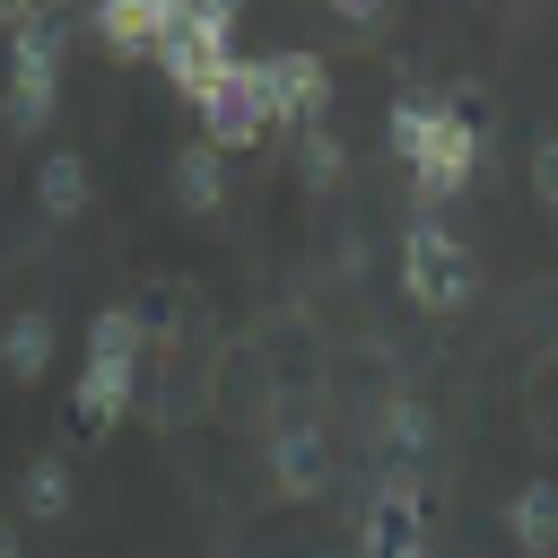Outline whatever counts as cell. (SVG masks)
<instances>
[{
  "label": "cell",
  "instance_id": "1",
  "mask_svg": "<svg viewBox=\"0 0 558 558\" xmlns=\"http://www.w3.org/2000/svg\"><path fill=\"white\" fill-rule=\"evenodd\" d=\"M384 140H392V157L418 174V192H427V201H453V192L480 174V140H471L445 105H427V96H392Z\"/></svg>",
  "mask_w": 558,
  "mask_h": 558
},
{
  "label": "cell",
  "instance_id": "2",
  "mask_svg": "<svg viewBox=\"0 0 558 558\" xmlns=\"http://www.w3.org/2000/svg\"><path fill=\"white\" fill-rule=\"evenodd\" d=\"M140 323H131V305H105L96 323H87V366H78V392H70V410H78V427L87 436H113L122 427V410H131V392H140Z\"/></svg>",
  "mask_w": 558,
  "mask_h": 558
},
{
  "label": "cell",
  "instance_id": "3",
  "mask_svg": "<svg viewBox=\"0 0 558 558\" xmlns=\"http://www.w3.org/2000/svg\"><path fill=\"white\" fill-rule=\"evenodd\" d=\"M235 9L227 0H166V44H157V70L201 105L227 70H235Z\"/></svg>",
  "mask_w": 558,
  "mask_h": 558
},
{
  "label": "cell",
  "instance_id": "4",
  "mask_svg": "<svg viewBox=\"0 0 558 558\" xmlns=\"http://www.w3.org/2000/svg\"><path fill=\"white\" fill-rule=\"evenodd\" d=\"M401 296H410L418 314H462V305L480 296L471 244H462L453 227H436V218H410V227H401Z\"/></svg>",
  "mask_w": 558,
  "mask_h": 558
},
{
  "label": "cell",
  "instance_id": "5",
  "mask_svg": "<svg viewBox=\"0 0 558 558\" xmlns=\"http://www.w3.org/2000/svg\"><path fill=\"white\" fill-rule=\"evenodd\" d=\"M9 131H44L61 105V17L52 9H17L9 26Z\"/></svg>",
  "mask_w": 558,
  "mask_h": 558
},
{
  "label": "cell",
  "instance_id": "6",
  "mask_svg": "<svg viewBox=\"0 0 558 558\" xmlns=\"http://www.w3.org/2000/svg\"><path fill=\"white\" fill-rule=\"evenodd\" d=\"M192 113H201V140H209L218 157H227V148H262V140H270V96H262V61H235V70H227V78H218V87H209V96H201Z\"/></svg>",
  "mask_w": 558,
  "mask_h": 558
},
{
  "label": "cell",
  "instance_id": "7",
  "mask_svg": "<svg viewBox=\"0 0 558 558\" xmlns=\"http://www.w3.org/2000/svg\"><path fill=\"white\" fill-rule=\"evenodd\" d=\"M262 96H270V131H323V105H331L323 52H270L262 61Z\"/></svg>",
  "mask_w": 558,
  "mask_h": 558
},
{
  "label": "cell",
  "instance_id": "8",
  "mask_svg": "<svg viewBox=\"0 0 558 558\" xmlns=\"http://www.w3.org/2000/svg\"><path fill=\"white\" fill-rule=\"evenodd\" d=\"M418 480H384L375 497H366V514H357V549L366 558H410L418 549Z\"/></svg>",
  "mask_w": 558,
  "mask_h": 558
},
{
  "label": "cell",
  "instance_id": "9",
  "mask_svg": "<svg viewBox=\"0 0 558 558\" xmlns=\"http://www.w3.org/2000/svg\"><path fill=\"white\" fill-rule=\"evenodd\" d=\"M323 480H331V436H323L314 418L279 427V436H270V488H279V497H314Z\"/></svg>",
  "mask_w": 558,
  "mask_h": 558
},
{
  "label": "cell",
  "instance_id": "10",
  "mask_svg": "<svg viewBox=\"0 0 558 558\" xmlns=\"http://www.w3.org/2000/svg\"><path fill=\"white\" fill-rule=\"evenodd\" d=\"M506 532L523 558H558V480H523L506 497Z\"/></svg>",
  "mask_w": 558,
  "mask_h": 558
},
{
  "label": "cell",
  "instance_id": "11",
  "mask_svg": "<svg viewBox=\"0 0 558 558\" xmlns=\"http://www.w3.org/2000/svg\"><path fill=\"white\" fill-rule=\"evenodd\" d=\"M174 201H183L192 218H209V209L227 201V157H218L209 140H183V148H174Z\"/></svg>",
  "mask_w": 558,
  "mask_h": 558
},
{
  "label": "cell",
  "instance_id": "12",
  "mask_svg": "<svg viewBox=\"0 0 558 558\" xmlns=\"http://www.w3.org/2000/svg\"><path fill=\"white\" fill-rule=\"evenodd\" d=\"M96 35H105L113 52H148V61H157V44H166V0H113V9H96Z\"/></svg>",
  "mask_w": 558,
  "mask_h": 558
},
{
  "label": "cell",
  "instance_id": "13",
  "mask_svg": "<svg viewBox=\"0 0 558 558\" xmlns=\"http://www.w3.org/2000/svg\"><path fill=\"white\" fill-rule=\"evenodd\" d=\"M52 349H61V331H52V314H9V331H0V366L17 375V384H35L44 366H52Z\"/></svg>",
  "mask_w": 558,
  "mask_h": 558
},
{
  "label": "cell",
  "instance_id": "14",
  "mask_svg": "<svg viewBox=\"0 0 558 558\" xmlns=\"http://www.w3.org/2000/svg\"><path fill=\"white\" fill-rule=\"evenodd\" d=\"M87 157H70V148H52L44 166H35V201H44V218H78L87 209Z\"/></svg>",
  "mask_w": 558,
  "mask_h": 558
},
{
  "label": "cell",
  "instance_id": "15",
  "mask_svg": "<svg viewBox=\"0 0 558 558\" xmlns=\"http://www.w3.org/2000/svg\"><path fill=\"white\" fill-rule=\"evenodd\" d=\"M17 497H26V514H44V523L70 514V462H61V453H35V462L17 471Z\"/></svg>",
  "mask_w": 558,
  "mask_h": 558
},
{
  "label": "cell",
  "instance_id": "16",
  "mask_svg": "<svg viewBox=\"0 0 558 558\" xmlns=\"http://www.w3.org/2000/svg\"><path fill=\"white\" fill-rule=\"evenodd\" d=\"M296 174H305L314 192H331V183L349 174V148H340L331 131H296Z\"/></svg>",
  "mask_w": 558,
  "mask_h": 558
},
{
  "label": "cell",
  "instance_id": "17",
  "mask_svg": "<svg viewBox=\"0 0 558 558\" xmlns=\"http://www.w3.org/2000/svg\"><path fill=\"white\" fill-rule=\"evenodd\" d=\"M384 445H392V453H427V445H436V418H427L418 401H392V410H384Z\"/></svg>",
  "mask_w": 558,
  "mask_h": 558
},
{
  "label": "cell",
  "instance_id": "18",
  "mask_svg": "<svg viewBox=\"0 0 558 558\" xmlns=\"http://www.w3.org/2000/svg\"><path fill=\"white\" fill-rule=\"evenodd\" d=\"M532 192H541V209L558 218V131H541V140H532Z\"/></svg>",
  "mask_w": 558,
  "mask_h": 558
},
{
  "label": "cell",
  "instance_id": "19",
  "mask_svg": "<svg viewBox=\"0 0 558 558\" xmlns=\"http://www.w3.org/2000/svg\"><path fill=\"white\" fill-rule=\"evenodd\" d=\"M331 26H340V35H375V26H384V9H375V0H340V9H331Z\"/></svg>",
  "mask_w": 558,
  "mask_h": 558
},
{
  "label": "cell",
  "instance_id": "20",
  "mask_svg": "<svg viewBox=\"0 0 558 558\" xmlns=\"http://www.w3.org/2000/svg\"><path fill=\"white\" fill-rule=\"evenodd\" d=\"M0 558H17V532H9V523H0Z\"/></svg>",
  "mask_w": 558,
  "mask_h": 558
},
{
  "label": "cell",
  "instance_id": "21",
  "mask_svg": "<svg viewBox=\"0 0 558 558\" xmlns=\"http://www.w3.org/2000/svg\"><path fill=\"white\" fill-rule=\"evenodd\" d=\"M0 26H17V9H0Z\"/></svg>",
  "mask_w": 558,
  "mask_h": 558
},
{
  "label": "cell",
  "instance_id": "22",
  "mask_svg": "<svg viewBox=\"0 0 558 558\" xmlns=\"http://www.w3.org/2000/svg\"><path fill=\"white\" fill-rule=\"evenodd\" d=\"M410 558H427V549H410Z\"/></svg>",
  "mask_w": 558,
  "mask_h": 558
},
{
  "label": "cell",
  "instance_id": "23",
  "mask_svg": "<svg viewBox=\"0 0 558 558\" xmlns=\"http://www.w3.org/2000/svg\"><path fill=\"white\" fill-rule=\"evenodd\" d=\"M549 227H558V218H549Z\"/></svg>",
  "mask_w": 558,
  "mask_h": 558
}]
</instances>
